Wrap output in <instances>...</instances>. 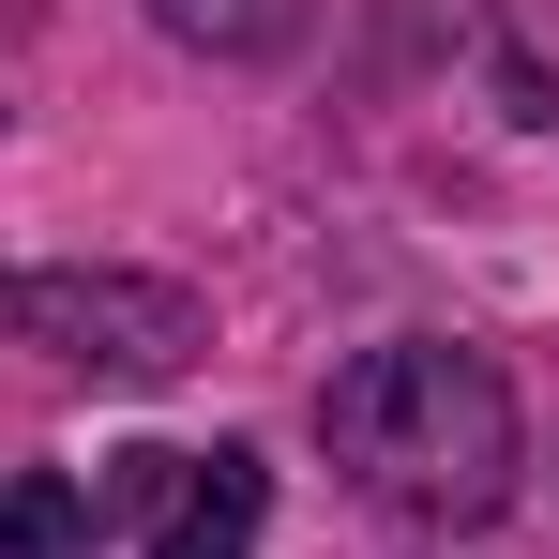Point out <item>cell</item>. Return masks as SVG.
Here are the masks:
<instances>
[{
    "label": "cell",
    "mask_w": 559,
    "mask_h": 559,
    "mask_svg": "<svg viewBox=\"0 0 559 559\" xmlns=\"http://www.w3.org/2000/svg\"><path fill=\"white\" fill-rule=\"evenodd\" d=\"M318 439L348 468V499H378L393 530H484L530 468V424H514V378L454 348V333H393L348 378H318Z\"/></svg>",
    "instance_id": "1"
},
{
    "label": "cell",
    "mask_w": 559,
    "mask_h": 559,
    "mask_svg": "<svg viewBox=\"0 0 559 559\" xmlns=\"http://www.w3.org/2000/svg\"><path fill=\"white\" fill-rule=\"evenodd\" d=\"M0 348L76 378H182L212 348V302L167 273H0Z\"/></svg>",
    "instance_id": "2"
},
{
    "label": "cell",
    "mask_w": 559,
    "mask_h": 559,
    "mask_svg": "<svg viewBox=\"0 0 559 559\" xmlns=\"http://www.w3.org/2000/svg\"><path fill=\"white\" fill-rule=\"evenodd\" d=\"M258 530H273V468L242 454V439L182 454L167 499H152V559H258Z\"/></svg>",
    "instance_id": "3"
},
{
    "label": "cell",
    "mask_w": 559,
    "mask_h": 559,
    "mask_svg": "<svg viewBox=\"0 0 559 559\" xmlns=\"http://www.w3.org/2000/svg\"><path fill=\"white\" fill-rule=\"evenodd\" d=\"M92 484L76 468H0V559H92Z\"/></svg>",
    "instance_id": "4"
},
{
    "label": "cell",
    "mask_w": 559,
    "mask_h": 559,
    "mask_svg": "<svg viewBox=\"0 0 559 559\" xmlns=\"http://www.w3.org/2000/svg\"><path fill=\"white\" fill-rule=\"evenodd\" d=\"M182 46H227V61H258V46H287L302 31V0H152Z\"/></svg>",
    "instance_id": "5"
},
{
    "label": "cell",
    "mask_w": 559,
    "mask_h": 559,
    "mask_svg": "<svg viewBox=\"0 0 559 559\" xmlns=\"http://www.w3.org/2000/svg\"><path fill=\"white\" fill-rule=\"evenodd\" d=\"M167 468H182V454H152V439H136V454H106V468H76V484H92V530H152Z\"/></svg>",
    "instance_id": "6"
}]
</instances>
